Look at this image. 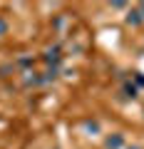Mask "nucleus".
<instances>
[{"mask_svg": "<svg viewBox=\"0 0 144 149\" xmlns=\"http://www.w3.org/2000/svg\"><path fill=\"white\" fill-rule=\"evenodd\" d=\"M137 10H139V13H142V15H144V3H142V5H139V8H137Z\"/></svg>", "mask_w": 144, "mask_h": 149, "instance_id": "nucleus-9", "label": "nucleus"}, {"mask_svg": "<svg viewBox=\"0 0 144 149\" xmlns=\"http://www.w3.org/2000/svg\"><path fill=\"white\" fill-rule=\"evenodd\" d=\"M124 92H127V97H132V100L137 97V87H134V85H129V82L124 85Z\"/></svg>", "mask_w": 144, "mask_h": 149, "instance_id": "nucleus-5", "label": "nucleus"}, {"mask_svg": "<svg viewBox=\"0 0 144 149\" xmlns=\"http://www.w3.org/2000/svg\"><path fill=\"white\" fill-rule=\"evenodd\" d=\"M17 65H20V67H30V57H20Z\"/></svg>", "mask_w": 144, "mask_h": 149, "instance_id": "nucleus-8", "label": "nucleus"}, {"mask_svg": "<svg viewBox=\"0 0 144 149\" xmlns=\"http://www.w3.org/2000/svg\"><path fill=\"white\" fill-rule=\"evenodd\" d=\"M127 22H129V25H142V22H144V15H142L139 10H129V13H127Z\"/></svg>", "mask_w": 144, "mask_h": 149, "instance_id": "nucleus-3", "label": "nucleus"}, {"mask_svg": "<svg viewBox=\"0 0 144 149\" xmlns=\"http://www.w3.org/2000/svg\"><path fill=\"white\" fill-rule=\"evenodd\" d=\"M129 149H139V147H129Z\"/></svg>", "mask_w": 144, "mask_h": 149, "instance_id": "nucleus-10", "label": "nucleus"}, {"mask_svg": "<svg viewBox=\"0 0 144 149\" xmlns=\"http://www.w3.org/2000/svg\"><path fill=\"white\" fill-rule=\"evenodd\" d=\"M10 72H13V65H3V67H0V77H8Z\"/></svg>", "mask_w": 144, "mask_h": 149, "instance_id": "nucleus-6", "label": "nucleus"}, {"mask_svg": "<svg viewBox=\"0 0 144 149\" xmlns=\"http://www.w3.org/2000/svg\"><path fill=\"white\" fill-rule=\"evenodd\" d=\"M8 30H10V25H8V20H5V17L0 15V37H3V35H8Z\"/></svg>", "mask_w": 144, "mask_h": 149, "instance_id": "nucleus-4", "label": "nucleus"}, {"mask_svg": "<svg viewBox=\"0 0 144 149\" xmlns=\"http://www.w3.org/2000/svg\"><path fill=\"white\" fill-rule=\"evenodd\" d=\"M45 62H47V65H52V70H57V65L62 62V55H60V50H57V47L47 50V52H45Z\"/></svg>", "mask_w": 144, "mask_h": 149, "instance_id": "nucleus-1", "label": "nucleus"}, {"mask_svg": "<svg viewBox=\"0 0 144 149\" xmlns=\"http://www.w3.org/2000/svg\"><path fill=\"white\" fill-rule=\"evenodd\" d=\"M85 127H87V132H99V124L97 122H87Z\"/></svg>", "mask_w": 144, "mask_h": 149, "instance_id": "nucleus-7", "label": "nucleus"}, {"mask_svg": "<svg viewBox=\"0 0 144 149\" xmlns=\"http://www.w3.org/2000/svg\"><path fill=\"white\" fill-rule=\"evenodd\" d=\"M124 144V139H122V134H114V137H107V142H104V147L107 149H119Z\"/></svg>", "mask_w": 144, "mask_h": 149, "instance_id": "nucleus-2", "label": "nucleus"}]
</instances>
